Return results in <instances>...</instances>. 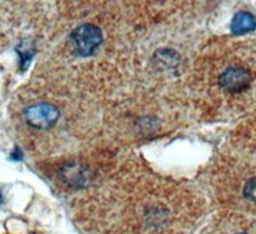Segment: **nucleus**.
Instances as JSON below:
<instances>
[{
    "instance_id": "3",
    "label": "nucleus",
    "mask_w": 256,
    "mask_h": 234,
    "mask_svg": "<svg viewBox=\"0 0 256 234\" xmlns=\"http://www.w3.org/2000/svg\"><path fill=\"white\" fill-rule=\"evenodd\" d=\"M252 76L244 66H230L219 76V86L227 94L236 95L250 86Z\"/></svg>"
},
{
    "instance_id": "9",
    "label": "nucleus",
    "mask_w": 256,
    "mask_h": 234,
    "mask_svg": "<svg viewBox=\"0 0 256 234\" xmlns=\"http://www.w3.org/2000/svg\"><path fill=\"white\" fill-rule=\"evenodd\" d=\"M2 202H3V194L0 192V205H2Z\"/></svg>"
},
{
    "instance_id": "5",
    "label": "nucleus",
    "mask_w": 256,
    "mask_h": 234,
    "mask_svg": "<svg viewBox=\"0 0 256 234\" xmlns=\"http://www.w3.org/2000/svg\"><path fill=\"white\" fill-rule=\"evenodd\" d=\"M256 28V18L248 12H238L232 20L230 31L233 35H244Z\"/></svg>"
},
{
    "instance_id": "4",
    "label": "nucleus",
    "mask_w": 256,
    "mask_h": 234,
    "mask_svg": "<svg viewBox=\"0 0 256 234\" xmlns=\"http://www.w3.org/2000/svg\"><path fill=\"white\" fill-rule=\"evenodd\" d=\"M63 180L70 186L86 184L90 180V172L80 164H70L63 168Z\"/></svg>"
},
{
    "instance_id": "2",
    "label": "nucleus",
    "mask_w": 256,
    "mask_h": 234,
    "mask_svg": "<svg viewBox=\"0 0 256 234\" xmlns=\"http://www.w3.org/2000/svg\"><path fill=\"white\" fill-rule=\"evenodd\" d=\"M59 116V110L49 102H38L24 110V119L27 124L36 130H48L54 127Z\"/></svg>"
},
{
    "instance_id": "6",
    "label": "nucleus",
    "mask_w": 256,
    "mask_h": 234,
    "mask_svg": "<svg viewBox=\"0 0 256 234\" xmlns=\"http://www.w3.org/2000/svg\"><path fill=\"white\" fill-rule=\"evenodd\" d=\"M244 196L252 202H256V176L246 182L244 187Z\"/></svg>"
},
{
    "instance_id": "8",
    "label": "nucleus",
    "mask_w": 256,
    "mask_h": 234,
    "mask_svg": "<svg viewBox=\"0 0 256 234\" xmlns=\"http://www.w3.org/2000/svg\"><path fill=\"white\" fill-rule=\"evenodd\" d=\"M22 156H24V154H22L20 148H14L13 152L10 154V159L16 160V162H20V160H22Z\"/></svg>"
},
{
    "instance_id": "1",
    "label": "nucleus",
    "mask_w": 256,
    "mask_h": 234,
    "mask_svg": "<svg viewBox=\"0 0 256 234\" xmlns=\"http://www.w3.org/2000/svg\"><path fill=\"white\" fill-rule=\"evenodd\" d=\"M74 52L80 56H90L102 41V32L94 24H81L70 35Z\"/></svg>"
},
{
    "instance_id": "7",
    "label": "nucleus",
    "mask_w": 256,
    "mask_h": 234,
    "mask_svg": "<svg viewBox=\"0 0 256 234\" xmlns=\"http://www.w3.org/2000/svg\"><path fill=\"white\" fill-rule=\"evenodd\" d=\"M20 66H22V70H24L27 66H28L30 62L32 60V58H34V52H20Z\"/></svg>"
},
{
    "instance_id": "10",
    "label": "nucleus",
    "mask_w": 256,
    "mask_h": 234,
    "mask_svg": "<svg viewBox=\"0 0 256 234\" xmlns=\"http://www.w3.org/2000/svg\"><path fill=\"white\" fill-rule=\"evenodd\" d=\"M237 234H248V233H237Z\"/></svg>"
}]
</instances>
